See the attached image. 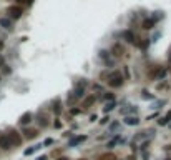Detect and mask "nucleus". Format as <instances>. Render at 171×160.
I'll list each match as a JSON object with an SVG mask.
<instances>
[{"label":"nucleus","mask_w":171,"mask_h":160,"mask_svg":"<svg viewBox=\"0 0 171 160\" xmlns=\"http://www.w3.org/2000/svg\"><path fill=\"white\" fill-rule=\"evenodd\" d=\"M7 138H8V142H10V145L12 147H18V145H22V135L17 132L15 128H10L7 133Z\"/></svg>","instance_id":"nucleus-2"},{"label":"nucleus","mask_w":171,"mask_h":160,"mask_svg":"<svg viewBox=\"0 0 171 160\" xmlns=\"http://www.w3.org/2000/svg\"><path fill=\"white\" fill-rule=\"evenodd\" d=\"M24 133H25V137H27V138H35V137L38 135V130L37 128H25Z\"/></svg>","instance_id":"nucleus-11"},{"label":"nucleus","mask_w":171,"mask_h":160,"mask_svg":"<svg viewBox=\"0 0 171 160\" xmlns=\"http://www.w3.org/2000/svg\"><path fill=\"white\" fill-rule=\"evenodd\" d=\"M154 18H144L143 20V28H146V30H150V28H153L154 27Z\"/></svg>","instance_id":"nucleus-13"},{"label":"nucleus","mask_w":171,"mask_h":160,"mask_svg":"<svg viewBox=\"0 0 171 160\" xmlns=\"http://www.w3.org/2000/svg\"><path fill=\"white\" fill-rule=\"evenodd\" d=\"M100 122H101V123H106V122H108V117H103V118H101Z\"/></svg>","instance_id":"nucleus-25"},{"label":"nucleus","mask_w":171,"mask_h":160,"mask_svg":"<svg viewBox=\"0 0 171 160\" xmlns=\"http://www.w3.org/2000/svg\"><path fill=\"white\" fill-rule=\"evenodd\" d=\"M115 107H116V102H115V100H111V102L106 103V107H105V112H111Z\"/></svg>","instance_id":"nucleus-18"},{"label":"nucleus","mask_w":171,"mask_h":160,"mask_svg":"<svg viewBox=\"0 0 171 160\" xmlns=\"http://www.w3.org/2000/svg\"><path fill=\"white\" fill-rule=\"evenodd\" d=\"M168 120H169V115H168V117H164V118H161V120H160V125H166V122H168Z\"/></svg>","instance_id":"nucleus-21"},{"label":"nucleus","mask_w":171,"mask_h":160,"mask_svg":"<svg viewBox=\"0 0 171 160\" xmlns=\"http://www.w3.org/2000/svg\"><path fill=\"white\" fill-rule=\"evenodd\" d=\"M169 62H171V55H169Z\"/></svg>","instance_id":"nucleus-29"},{"label":"nucleus","mask_w":171,"mask_h":160,"mask_svg":"<svg viewBox=\"0 0 171 160\" xmlns=\"http://www.w3.org/2000/svg\"><path fill=\"white\" fill-rule=\"evenodd\" d=\"M111 55H113V57H116V58L123 57V55H125V47L121 45L120 42L113 43V47H111Z\"/></svg>","instance_id":"nucleus-5"},{"label":"nucleus","mask_w":171,"mask_h":160,"mask_svg":"<svg viewBox=\"0 0 171 160\" xmlns=\"http://www.w3.org/2000/svg\"><path fill=\"white\" fill-rule=\"evenodd\" d=\"M95 102H97V97H95V95H90V97H87V98L83 100V108H88V107H91Z\"/></svg>","instance_id":"nucleus-10"},{"label":"nucleus","mask_w":171,"mask_h":160,"mask_svg":"<svg viewBox=\"0 0 171 160\" xmlns=\"http://www.w3.org/2000/svg\"><path fill=\"white\" fill-rule=\"evenodd\" d=\"M17 3H27V0H15Z\"/></svg>","instance_id":"nucleus-26"},{"label":"nucleus","mask_w":171,"mask_h":160,"mask_svg":"<svg viewBox=\"0 0 171 160\" xmlns=\"http://www.w3.org/2000/svg\"><path fill=\"white\" fill-rule=\"evenodd\" d=\"M53 105H55V113H60V103H58V100H55V102H53Z\"/></svg>","instance_id":"nucleus-19"},{"label":"nucleus","mask_w":171,"mask_h":160,"mask_svg":"<svg viewBox=\"0 0 171 160\" xmlns=\"http://www.w3.org/2000/svg\"><path fill=\"white\" fill-rule=\"evenodd\" d=\"M32 112H25L24 115L20 117V120H18V123H20V125H28V123L32 122Z\"/></svg>","instance_id":"nucleus-8"},{"label":"nucleus","mask_w":171,"mask_h":160,"mask_svg":"<svg viewBox=\"0 0 171 160\" xmlns=\"http://www.w3.org/2000/svg\"><path fill=\"white\" fill-rule=\"evenodd\" d=\"M38 123H40L42 127H45V125H48V120H47V115L45 113H38Z\"/></svg>","instance_id":"nucleus-16"},{"label":"nucleus","mask_w":171,"mask_h":160,"mask_svg":"<svg viewBox=\"0 0 171 160\" xmlns=\"http://www.w3.org/2000/svg\"><path fill=\"white\" fill-rule=\"evenodd\" d=\"M123 82H125V78L121 77L120 72H113V73L108 75V85L113 87V88H120V87L123 85Z\"/></svg>","instance_id":"nucleus-1"},{"label":"nucleus","mask_w":171,"mask_h":160,"mask_svg":"<svg viewBox=\"0 0 171 160\" xmlns=\"http://www.w3.org/2000/svg\"><path fill=\"white\" fill-rule=\"evenodd\" d=\"M71 113H73V115H77V113H80V110H77V108H71Z\"/></svg>","instance_id":"nucleus-24"},{"label":"nucleus","mask_w":171,"mask_h":160,"mask_svg":"<svg viewBox=\"0 0 171 160\" xmlns=\"http://www.w3.org/2000/svg\"><path fill=\"white\" fill-rule=\"evenodd\" d=\"M121 37H123L126 42H130V43H136V35H135L133 30H125V32L121 33Z\"/></svg>","instance_id":"nucleus-6"},{"label":"nucleus","mask_w":171,"mask_h":160,"mask_svg":"<svg viewBox=\"0 0 171 160\" xmlns=\"http://www.w3.org/2000/svg\"><path fill=\"white\" fill-rule=\"evenodd\" d=\"M125 123H126V125H138V123H140V118H138V117H125Z\"/></svg>","instance_id":"nucleus-12"},{"label":"nucleus","mask_w":171,"mask_h":160,"mask_svg":"<svg viewBox=\"0 0 171 160\" xmlns=\"http://www.w3.org/2000/svg\"><path fill=\"white\" fill-rule=\"evenodd\" d=\"M0 27H4V28H7V30H12L14 28V23H12V20L8 18V17H2V18H0Z\"/></svg>","instance_id":"nucleus-9"},{"label":"nucleus","mask_w":171,"mask_h":160,"mask_svg":"<svg viewBox=\"0 0 171 160\" xmlns=\"http://www.w3.org/2000/svg\"><path fill=\"white\" fill-rule=\"evenodd\" d=\"M103 98H105V100H113V93H111V92H106V93L103 95Z\"/></svg>","instance_id":"nucleus-20"},{"label":"nucleus","mask_w":171,"mask_h":160,"mask_svg":"<svg viewBox=\"0 0 171 160\" xmlns=\"http://www.w3.org/2000/svg\"><path fill=\"white\" fill-rule=\"evenodd\" d=\"M100 58H103V60H105V63H106L108 67L111 65V60H110V53H108L106 50H101V52H100Z\"/></svg>","instance_id":"nucleus-14"},{"label":"nucleus","mask_w":171,"mask_h":160,"mask_svg":"<svg viewBox=\"0 0 171 160\" xmlns=\"http://www.w3.org/2000/svg\"><path fill=\"white\" fill-rule=\"evenodd\" d=\"M22 13H24V8H22L20 5H10V7H7V17L10 20H18L22 17Z\"/></svg>","instance_id":"nucleus-3"},{"label":"nucleus","mask_w":171,"mask_h":160,"mask_svg":"<svg viewBox=\"0 0 171 160\" xmlns=\"http://www.w3.org/2000/svg\"><path fill=\"white\" fill-rule=\"evenodd\" d=\"M58 160H68V158H67V157H60Z\"/></svg>","instance_id":"nucleus-27"},{"label":"nucleus","mask_w":171,"mask_h":160,"mask_svg":"<svg viewBox=\"0 0 171 160\" xmlns=\"http://www.w3.org/2000/svg\"><path fill=\"white\" fill-rule=\"evenodd\" d=\"M98 160H116V157H115V153L108 152V153H103V155H101Z\"/></svg>","instance_id":"nucleus-17"},{"label":"nucleus","mask_w":171,"mask_h":160,"mask_svg":"<svg viewBox=\"0 0 171 160\" xmlns=\"http://www.w3.org/2000/svg\"><path fill=\"white\" fill-rule=\"evenodd\" d=\"M85 90H87V82H78L75 85V90H73V97L75 98H80V97L85 95Z\"/></svg>","instance_id":"nucleus-4"},{"label":"nucleus","mask_w":171,"mask_h":160,"mask_svg":"<svg viewBox=\"0 0 171 160\" xmlns=\"http://www.w3.org/2000/svg\"><path fill=\"white\" fill-rule=\"evenodd\" d=\"M85 138H87V137H83V135H81V137H75V138H71L70 140V143H68V145H70V147H77L78 145V143H81V142H85Z\"/></svg>","instance_id":"nucleus-15"},{"label":"nucleus","mask_w":171,"mask_h":160,"mask_svg":"<svg viewBox=\"0 0 171 160\" xmlns=\"http://www.w3.org/2000/svg\"><path fill=\"white\" fill-rule=\"evenodd\" d=\"M81 160H83V158H81Z\"/></svg>","instance_id":"nucleus-30"},{"label":"nucleus","mask_w":171,"mask_h":160,"mask_svg":"<svg viewBox=\"0 0 171 160\" xmlns=\"http://www.w3.org/2000/svg\"><path fill=\"white\" fill-rule=\"evenodd\" d=\"M10 142H8V138H7V135L5 133H0V148L2 150H8L10 148Z\"/></svg>","instance_id":"nucleus-7"},{"label":"nucleus","mask_w":171,"mask_h":160,"mask_svg":"<svg viewBox=\"0 0 171 160\" xmlns=\"http://www.w3.org/2000/svg\"><path fill=\"white\" fill-rule=\"evenodd\" d=\"M2 45H4V43H2V42H0V48H2Z\"/></svg>","instance_id":"nucleus-28"},{"label":"nucleus","mask_w":171,"mask_h":160,"mask_svg":"<svg viewBox=\"0 0 171 160\" xmlns=\"http://www.w3.org/2000/svg\"><path fill=\"white\" fill-rule=\"evenodd\" d=\"M52 143H53V140H52V138H47V140H45V143H43V145H52Z\"/></svg>","instance_id":"nucleus-23"},{"label":"nucleus","mask_w":171,"mask_h":160,"mask_svg":"<svg viewBox=\"0 0 171 160\" xmlns=\"http://www.w3.org/2000/svg\"><path fill=\"white\" fill-rule=\"evenodd\" d=\"M5 65V58H4V55H0V67H4Z\"/></svg>","instance_id":"nucleus-22"}]
</instances>
